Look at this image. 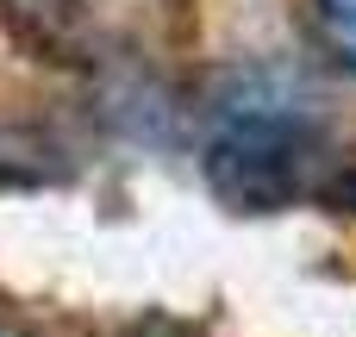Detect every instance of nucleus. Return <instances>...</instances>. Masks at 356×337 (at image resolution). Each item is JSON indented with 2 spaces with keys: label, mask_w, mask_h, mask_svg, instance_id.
Returning <instances> with one entry per match:
<instances>
[{
  "label": "nucleus",
  "mask_w": 356,
  "mask_h": 337,
  "mask_svg": "<svg viewBox=\"0 0 356 337\" xmlns=\"http://www.w3.org/2000/svg\"><path fill=\"white\" fill-rule=\"evenodd\" d=\"M207 181L238 213H275L307 181V131L288 113H238L207 144Z\"/></svg>",
  "instance_id": "obj_1"
},
{
  "label": "nucleus",
  "mask_w": 356,
  "mask_h": 337,
  "mask_svg": "<svg viewBox=\"0 0 356 337\" xmlns=\"http://www.w3.org/2000/svg\"><path fill=\"white\" fill-rule=\"evenodd\" d=\"M313 31H319L325 56L356 75V0H313Z\"/></svg>",
  "instance_id": "obj_2"
}]
</instances>
